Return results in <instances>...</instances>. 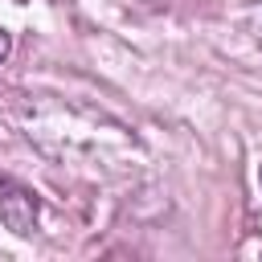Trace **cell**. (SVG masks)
<instances>
[{
  "label": "cell",
  "instance_id": "obj_3",
  "mask_svg": "<svg viewBox=\"0 0 262 262\" xmlns=\"http://www.w3.org/2000/svg\"><path fill=\"white\" fill-rule=\"evenodd\" d=\"M258 180H262V168H258Z\"/></svg>",
  "mask_w": 262,
  "mask_h": 262
},
{
  "label": "cell",
  "instance_id": "obj_1",
  "mask_svg": "<svg viewBox=\"0 0 262 262\" xmlns=\"http://www.w3.org/2000/svg\"><path fill=\"white\" fill-rule=\"evenodd\" d=\"M41 217V201L29 184H20L16 176H0V225L12 233H33Z\"/></svg>",
  "mask_w": 262,
  "mask_h": 262
},
{
  "label": "cell",
  "instance_id": "obj_2",
  "mask_svg": "<svg viewBox=\"0 0 262 262\" xmlns=\"http://www.w3.org/2000/svg\"><path fill=\"white\" fill-rule=\"evenodd\" d=\"M8 53H12V33H8V29H0V66L8 61Z\"/></svg>",
  "mask_w": 262,
  "mask_h": 262
}]
</instances>
